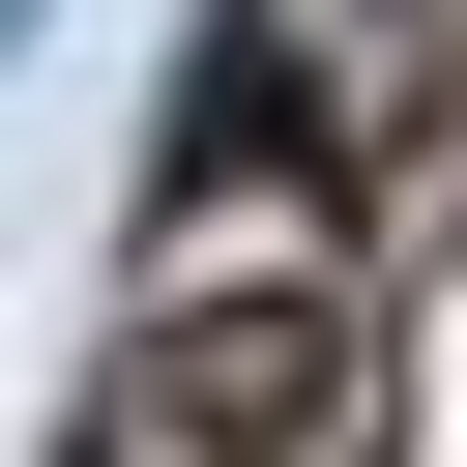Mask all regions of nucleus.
Returning <instances> with one entry per match:
<instances>
[{"label": "nucleus", "mask_w": 467, "mask_h": 467, "mask_svg": "<svg viewBox=\"0 0 467 467\" xmlns=\"http://www.w3.org/2000/svg\"><path fill=\"white\" fill-rule=\"evenodd\" d=\"M117 467H379V263H350V175L204 58L175 117V204H146V292H117Z\"/></svg>", "instance_id": "f257e3e1"}, {"label": "nucleus", "mask_w": 467, "mask_h": 467, "mask_svg": "<svg viewBox=\"0 0 467 467\" xmlns=\"http://www.w3.org/2000/svg\"><path fill=\"white\" fill-rule=\"evenodd\" d=\"M204 58H234V88H263V117L321 146V175H350V204L467 146V0H234Z\"/></svg>", "instance_id": "f03ea898"}, {"label": "nucleus", "mask_w": 467, "mask_h": 467, "mask_svg": "<svg viewBox=\"0 0 467 467\" xmlns=\"http://www.w3.org/2000/svg\"><path fill=\"white\" fill-rule=\"evenodd\" d=\"M0 29H29V0H0Z\"/></svg>", "instance_id": "7ed1b4c3"}]
</instances>
